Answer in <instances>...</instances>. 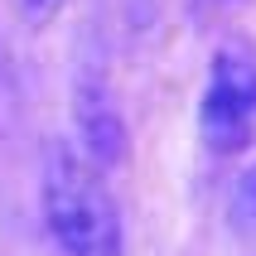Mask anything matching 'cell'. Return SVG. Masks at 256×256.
I'll return each mask as SVG.
<instances>
[{
  "label": "cell",
  "instance_id": "cell-3",
  "mask_svg": "<svg viewBox=\"0 0 256 256\" xmlns=\"http://www.w3.org/2000/svg\"><path fill=\"white\" fill-rule=\"evenodd\" d=\"M72 116H78L82 155L92 160L97 170H112V164L126 160V121H121V106H116L112 87L102 82L97 72H82V78H78Z\"/></svg>",
  "mask_w": 256,
  "mask_h": 256
},
{
  "label": "cell",
  "instance_id": "cell-2",
  "mask_svg": "<svg viewBox=\"0 0 256 256\" xmlns=\"http://www.w3.org/2000/svg\"><path fill=\"white\" fill-rule=\"evenodd\" d=\"M198 136L213 155H237L256 140V44L242 34L213 48L198 102Z\"/></svg>",
  "mask_w": 256,
  "mask_h": 256
},
{
  "label": "cell",
  "instance_id": "cell-5",
  "mask_svg": "<svg viewBox=\"0 0 256 256\" xmlns=\"http://www.w3.org/2000/svg\"><path fill=\"white\" fill-rule=\"evenodd\" d=\"M14 10L24 14V24H48L63 10V0H14Z\"/></svg>",
  "mask_w": 256,
  "mask_h": 256
},
{
  "label": "cell",
  "instance_id": "cell-1",
  "mask_svg": "<svg viewBox=\"0 0 256 256\" xmlns=\"http://www.w3.org/2000/svg\"><path fill=\"white\" fill-rule=\"evenodd\" d=\"M44 222L63 256H121L126 232H121V208L102 170L68 140H54L44 155Z\"/></svg>",
  "mask_w": 256,
  "mask_h": 256
},
{
  "label": "cell",
  "instance_id": "cell-4",
  "mask_svg": "<svg viewBox=\"0 0 256 256\" xmlns=\"http://www.w3.org/2000/svg\"><path fill=\"white\" fill-rule=\"evenodd\" d=\"M228 218H232V232H242V237H252V232H256V160L237 174V184H232Z\"/></svg>",
  "mask_w": 256,
  "mask_h": 256
}]
</instances>
